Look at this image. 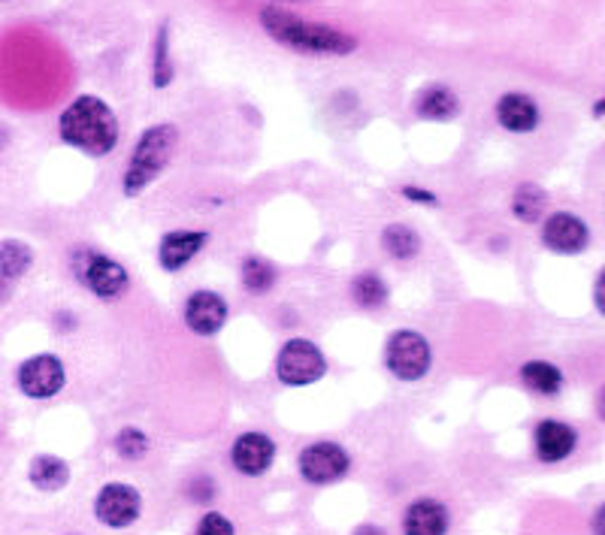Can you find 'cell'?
<instances>
[{"mask_svg": "<svg viewBox=\"0 0 605 535\" xmlns=\"http://www.w3.org/2000/svg\"><path fill=\"white\" fill-rule=\"evenodd\" d=\"M58 134L68 146L80 148L92 158H107L119 146V119L107 100L82 94L58 119Z\"/></svg>", "mask_w": 605, "mask_h": 535, "instance_id": "6da1fadb", "label": "cell"}, {"mask_svg": "<svg viewBox=\"0 0 605 535\" xmlns=\"http://www.w3.org/2000/svg\"><path fill=\"white\" fill-rule=\"evenodd\" d=\"M261 25L276 42L303 54H351L358 49V37L324 22H310L303 15L288 13L282 7L261 10Z\"/></svg>", "mask_w": 605, "mask_h": 535, "instance_id": "7a4b0ae2", "label": "cell"}, {"mask_svg": "<svg viewBox=\"0 0 605 535\" xmlns=\"http://www.w3.org/2000/svg\"><path fill=\"white\" fill-rule=\"evenodd\" d=\"M176 143H179V131L170 121H161V124L148 127L146 134H140L134 155L124 170V179H121L124 197H140L167 170V163L173 161Z\"/></svg>", "mask_w": 605, "mask_h": 535, "instance_id": "3957f363", "label": "cell"}, {"mask_svg": "<svg viewBox=\"0 0 605 535\" xmlns=\"http://www.w3.org/2000/svg\"><path fill=\"white\" fill-rule=\"evenodd\" d=\"M73 276L97 300H119L131 288V272L124 269V264L95 248H80L73 255Z\"/></svg>", "mask_w": 605, "mask_h": 535, "instance_id": "277c9868", "label": "cell"}, {"mask_svg": "<svg viewBox=\"0 0 605 535\" xmlns=\"http://www.w3.org/2000/svg\"><path fill=\"white\" fill-rule=\"evenodd\" d=\"M276 375L285 388H306L327 375V357L312 339H288L276 354Z\"/></svg>", "mask_w": 605, "mask_h": 535, "instance_id": "5b68a950", "label": "cell"}, {"mask_svg": "<svg viewBox=\"0 0 605 535\" xmlns=\"http://www.w3.org/2000/svg\"><path fill=\"white\" fill-rule=\"evenodd\" d=\"M385 366L400 381H421L433 366L431 342L418 330H394L385 342Z\"/></svg>", "mask_w": 605, "mask_h": 535, "instance_id": "8992f818", "label": "cell"}, {"mask_svg": "<svg viewBox=\"0 0 605 535\" xmlns=\"http://www.w3.org/2000/svg\"><path fill=\"white\" fill-rule=\"evenodd\" d=\"M15 385L25 393L27 400H52L68 385V369L64 361L55 354H34L19 366Z\"/></svg>", "mask_w": 605, "mask_h": 535, "instance_id": "52a82bcc", "label": "cell"}, {"mask_svg": "<svg viewBox=\"0 0 605 535\" xmlns=\"http://www.w3.org/2000/svg\"><path fill=\"white\" fill-rule=\"evenodd\" d=\"M297 466H300L303 482L312 487H327V484H337L339 478L349 475L351 457L337 442H312L300 451Z\"/></svg>", "mask_w": 605, "mask_h": 535, "instance_id": "ba28073f", "label": "cell"}, {"mask_svg": "<svg viewBox=\"0 0 605 535\" xmlns=\"http://www.w3.org/2000/svg\"><path fill=\"white\" fill-rule=\"evenodd\" d=\"M143 514V496L136 487L124 482H112L100 487L95 499V518L109 530H128Z\"/></svg>", "mask_w": 605, "mask_h": 535, "instance_id": "9c48e42d", "label": "cell"}, {"mask_svg": "<svg viewBox=\"0 0 605 535\" xmlns=\"http://www.w3.org/2000/svg\"><path fill=\"white\" fill-rule=\"evenodd\" d=\"M542 245L554 255H581L591 245V228L576 212H552L542 218Z\"/></svg>", "mask_w": 605, "mask_h": 535, "instance_id": "30bf717a", "label": "cell"}, {"mask_svg": "<svg viewBox=\"0 0 605 535\" xmlns=\"http://www.w3.org/2000/svg\"><path fill=\"white\" fill-rule=\"evenodd\" d=\"M182 318H185V327L191 333L197 336H216L225 330V324L230 318V306L228 300L216 291H194V294L185 300V308H182Z\"/></svg>", "mask_w": 605, "mask_h": 535, "instance_id": "8fae6325", "label": "cell"}, {"mask_svg": "<svg viewBox=\"0 0 605 535\" xmlns=\"http://www.w3.org/2000/svg\"><path fill=\"white\" fill-rule=\"evenodd\" d=\"M273 460H276V442H273L269 433H261V429L237 436V442L230 448V463H233V469L240 475H249V478L267 475Z\"/></svg>", "mask_w": 605, "mask_h": 535, "instance_id": "7c38bea8", "label": "cell"}, {"mask_svg": "<svg viewBox=\"0 0 605 535\" xmlns=\"http://www.w3.org/2000/svg\"><path fill=\"white\" fill-rule=\"evenodd\" d=\"M206 230H170L158 242V264L164 272H182L209 245Z\"/></svg>", "mask_w": 605, "mask_h": 535, "instance_id": "4fadbf2b", "label": "cell"}, {"mask_svg": "<svg viewBox=\"0 0 605 535\" xmlns=\"http://www.w3.org/2000/svg\"><path fill=\"white\" fill-rule=\"evenodd\" d=\"M533 445H536V457L542 463H560L576 451L579 433L564 421H542L533 433Z\"/></svg>", "mask_w": 605, "mask_h": 535, "instance_id": "5bb4252c", "label": "cell"}, {"mask_svg": "<svg viewBox=\"0 0 605 535\" xmlns=\"http://www.w3.org/2000/svg\"><path fill=\"white\" fill-rule=\"evenodd\" d=\"M497 121L509 134H530L539 127V107L530 94L509 92L497 100Z\"/></svg>", "mask_w": 605, "mask_h": 535, "instance_id": "9a60e30c", "label": "cell"}, {"mask_svg": "<svg viewBox=\"0 0 605 535\" xmlns=\"http://www.w3.org/2000/svg\"><path fill=\"white\" fill-rule=\"evenodd\" d=\"M406 535H445L448 533V509L436 499H418L403 514Z\"/></svg>", "mask_w": 605, "mask_h": 535, "instance_id": "2e32d148", "label": "cell"}, {"mask_svg": "<svg viewBox=\"0 0 605 535\" xmlns=\"http://www.w3.org/2000/svg\"><path fill=\"white\" fill-rule=\"evenodd\" d=\"M415 112H418V119H427V121L458 119L460 115L458 94L451 92L448 85H427L424 92L418 94Z\"/></svg>", "mask_w": 605, "mask_h": 535, "instance_id": "e0dca14e", "label": "cell"}, {"mask_svg": "<svg viewBox=\"0 0 605 535\" xmlns=\"http://www.w3.org/2000/svg\"><path fill=\"white\" fill-rule=\"evenodd\" d=\"M27 478L43 494H58V490H64L70 484L68 460H61V457L55 454H37L31 460Z\"/></svg>", "mask_w": 605, "mask_h": 535, "instance_id": "ac0fdd59", "label": "cell"}, {"mask_svg": "<svg viewBox=\"0 0 605 535\" xmlns=\"http://www.w3.org/2000/svg\"><path fill=\"white\" fill-rule=\"evenodd\" d=\"M548 209V194L545 187H539L536 182H521L511 194V215L521 221V224H536L545 218Z\"/></svg>", "mask_w": 605, "mask_h": 535, "instance_id": "d6986e66", "label": "cell"}, {"mask_svg": "<svg viewBox=\"0 0 605 535\" xmlns=\"http://www.w3.org/2000/svg\"><path fill=\"white\" fill-rule=\"evenodd\" d=\"M521 381L539 397H557L564 390V369L552 361H527L521 366Z\"/></svg>", "mask_w": 605, "mask_h": 535, "instance_id": "ffe728a7", "label": "cell"}, {"mask_svg": "<svg viewBox=\"0 0 605 535\" xmlns=\"http://www.w3.org/2000/svg\"><path fill=\"white\" fill-rule=\"evenodd\" d=\"M34 267V248L25 240H0V279L19 281Z\"/></svg>", "mask_w": 605, "mask_h": 535, "instance_id": "44dd1931", "label": "cell"}, {"mask_svg": "<svg viewBox=\"0 0 605 535\" xmlns=\"http://www.w3.org/2000/svg\"><path fill=\"white\" fill-rule=\"evenodd\" d=\"M240 281H242V288H245L252 296H264L267 291H273V284L279 281V269L273 267L269 260H264V257L252 255L242 260Z\"/></svg>", "mask_w": 605, "mask_h": 535, "instance_id": "7402d4cb", "label": "cell"}, {"mask_svg": "<svg viewBox=\"0 0 605 535\" xmlns=\"http://www.w3.org/2000/svg\"><path fill=\"white\" fill-rule=\"evenodd\" d=\"M382 248L394 260H412L421 252V236L409 224H388L382 230Z\"/></svg>", "mask_w": 605, "mask_h": 535, "instance_id": "603a6c76", "label": "cell"}, {"mask_svg": "<svg viewBox=\"0 0 605 535\" xmlns=\"http://www.w3.org/2000/svg\"><path fill=\"white\" fill-rule=\"evenodd\" d=\"M351 300L361 308H382L388 303V284L378 272H361L351 279Z\"/></svg>", "mask_w": 605, "mask_h": 535, "instance_id": "cb8c5ba5", "label": "cell"}, {"mask_svg": "<svg viewBox=\"0 0 605 535\" xmlns=\"http://www.w3.org/2000/svg\"><path fill=\"white\" fill-rule=\"evenodd\" d=\"M170 27L161 25L158 31V40H155V88H167L173 80V64H170Z\"/></svg>", "mask_w": 605, "mask_h": 535, "instance_id": "d4e9b609", "label": "cell"}, {"mask_svg": "<svg viewBox=\"0 0 605 535\" xmlns=\"http://www.w3.org/2000/svg\"><path fill=\"white\" fill-rule=\"evenodd\" d=\"M116 451H119L124 460H140V457H146L148 451V436L143 429L124 427L119 436H116Z\"/></svg>", "mask_w": 605, "mask_h": 535, "instance_id": "484cf974", "label": "cell"}, {"mask_svg": "<svg viewBox=\"0 0 605 535\" xmlns=\"http://www.w3.org/2000/svg\"><path fill=\"white\" fill-rule=\"evenodd\" d=\"M194 535H237L233 530V523L225 518V514H218V511H206L197 523V533Z\"/></svg>", "mask_w": 605, "mask_h": 535, "instance_id": "4316f807", "label": "cell"}, {"mask_svg": "<svg viewBox=\"0 0 605 535\" xmlns=\"http://www.w3.org/2000/svg\"><path fill=\"white\" fill-rule=\"evenodd\" d=\"M400 194H403L409 203H421V206H439V197L427 191V187H415V185H403L400 187Z\"/></svg>", "mask_w": 605, "mask_h": 535, "instance_id": "83f0119b", "label": "cell"}, {"mask_svg": "<svg viewBox=\"0 0 605 535\" xmlns=\"http://www.w3.org/2000/svg\"><path fill=\"white\" fill-rule=\"evenodd\" d=\"M593 300H596V312L603 315L605 306H603V276H596V284H593Z\"/></svg>", "mask_w": 605, "mask_h": 535, "instance_id": "f1b7e54d", "label": "cell"}, {"mask_svg": "<svg viewBox=\"0 0 605 535\" xmlns=\"http://www.w3.org/2000/svg\"><path fill=\"white\" fill-rule=\"evenodd\" d=\"M7 300H10V281L0 279V306H3Z\"/></svg>", "mask_w": 605, "mask_h": 535, "instance_id": "f546056e", "label": "cell"}, {"mask_svg": "<svg viewBox=\"0 0 605 535\" xmlns=\"http://www.w3.org/2000/svg\"><path fill=\"white\" fill-rule=\"evenodd\" d=\"M605 112V100H596V107H593V119H603Z\"/></svg>", "mask_w": 605, "mask_h": 535, "instance_id": "4dcf8cb0", "label": "cell"}, {"mask_svg": "<svg viewBox=\"0 0 605 535\" xmlns=\"http://www.w3.org/2000/svg\"><path fill=\"white\" fill-rule=\"evenodd\" d=\"M354 535H382V533H378L376 526H363V530H358Z\"/></svg>", "mask_w": 605, "mask_h": 535, "instance_id": "1f68e13d", "label": "cell"}]
</instances>
